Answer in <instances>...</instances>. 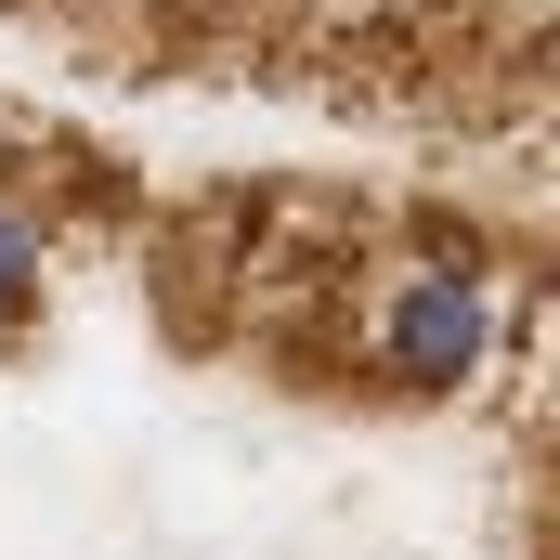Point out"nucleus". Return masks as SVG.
Segmentation results:
<instances>
[{"label": "nucleus", "mask_w": 560, "mask_h": 560, "mask_svg": "<svg viewBox=\"0 0 560 560\" xmlns=\"http://www.w3.org/2000/svg\"><path fill=\"white\" fill-rule=\"evenodd\" d=\"M352 352H365V378L405 392V405H469V392L495 378V352H509V313H495V287H482V248L443 235V248L378 261Z\"/></svg>", "instance_id": "obj_1"}, {"label": "nucleus", "mask_w": 560, "mask_h": 560, "mask_svg": "<svg viewBox=\"0 0 560 560\" xmlns=\"http://www.w3.org/2000/svg\"><path fill=\"white\" fill-rule=\"evenodd\" d=\"M39 287H52V222H39V196L0 183V326H26Z\"/></svg>", "instance_id": "obj_2"}]
</instances>
